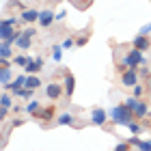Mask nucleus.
Here are the masks:
<instances>
[{"mask_svg":"<svg viewBox=\"0 0 151 151\" xmlns=\"http://www.w3.org/2000/svg\"><path fill=\"white\" fill-rule=\"evenodd\" d=\"M142 95H145V86H142V84H140V82H138V84H136V86H134V97H136V99H138V97H142Z\"/></svg>","mask_w":151,"mask_h":151,"instance_id":"27","label":"nucleus"},{"mask_svg":"<svg viewBox=\"0 0 151 151\" xmlns=\"http://www.w3.org/2000/svg\"><path fill=\"white\" fill-rule=\"evenodd\" d=\"M41 67H43V58H41V56H37L35 60H30V63L24 67V71L28 73V76H35V73L41 69Z\"/></svg>","mask_w":151,"mask_h":151,"instance_id":"13","label":"nucleus"},{"mask_svg":"<svg viewBox=\"0 0 151 151\" xmlns=\"http://www.w3.org/2000/svg\"><path fill=\"white\" fill-rule=\"evenodd\" d=\"M54 116H56V108H54V106H47V108H41V112L35 116V119H41V121H52L54 119Z\"/></svg>","mask_w":151,"mask_h":151,"instance_id":"14","label":"nucleus"},{"mask_svg":"<svg viewBox=\"0 0 151 151\" xmlns=\"http://www.w3.org/2000/svg\"><path fill=\"white\" fill-rule=\"evenodd\" d=\"M60 58H63V47H60V45H54V52H52V60H54V63H58Z\"/></svg>","mask_w":151,"mask_h":151,"instance_id":"23","label":"nucleus"},{"mask_svg":"<svg viewBox=\"0 0 151 151\" xmlns=\"http://www.w3.org/2000/svg\"><path fill=\"white\" fill-rule=\"evenodd\" d=\"M132 45H134V50L145 52V50H149V47H151V41H149V37H147V35H136V37H134V41H132Z\"/></svg>","mask_w":151,"mask_h":151,"instance_id":"8","label":"nucleus"},{"mask_svg":"<svg viewBox=\"0 0 151 151\" xmlns=\"http://www.w3.org/2000/svg\"><path fill=\"white\" fill-rule=\"evenodd\" d=\"M73 45H76V39H73V37H67L63 43H60V47H63V50H69V47H73Z\"/></svg>","mask_w":151,"mask_h":151,"instance_id":"26","label":"nucleus"},{"mask_svg":"<svg viewBox=\"0 0 151 151\" xmlns=\"http://www.w3.org/2000/svg\"><path fill=\"white\" fill-rule=\"evenodd\" d=\"M24 110H26V112H28L30 116H37V114L41 112V104H39V101H37V99H30V101H28V104H26V108H24Z\"/></svg>","mask_w":151,"mask_h":151,"instance_id":"15","label":"nucleus"},{"mask_svg":"<svg viewBox=\"0 0 151 151\" xmlns=\"http://www.w3.org/2000/svg\"><path fill=\"white\" fill-rule=\"evenodd\" d=\"M147 112H149L147 104H145V101H138L136 108H134V116H136V119H142V116H147Z\"/></svg>","mask_w":151,"mask_h":151,"instance_id":"16","label":"nucleus"},{"mask_svg":"<svg viewBox=\"0 0 151 151\" xmlns=\"http://www.w3.org/2000/svg\"><path fill=\"white\" fill-rule=\"evenodd\" d=\"M39 15H41V11H37V9H26V11H22V22L35 24V22H39Z\"/></svg>","mask_w":151,"mask_h":151,"instance_id":"12","label":"nucleus"},{"mask_svg":"<svg viewBox=\"0 0 151 151\" xmlns=\"http://www.w3.org/2000/svg\"><path fill=\"white\" fill-rule=\"evenodd\" d=\"M132 116H134V112L129 110L125 104H119L116 108L110 110V119L114 123H119V125H129V123H132Z\"/></svg>","mask_w":151,"mask_h":151,"instance_id":"1","label":"nucleus"},{"mask_svg":"<svg viewBox=\"0 0 151 151\" xmlns=\"http://www.w3.org/2000/svg\"><path fill=\"white\" fill-rule=\"evenodd\" d=\"M15 26H17V19H15V17H6V19H2V26H0V37H2V41L9 37L13 30H15Z\"/></svg>","mask_w":151,"mask_h":151,"instance_id":"4","label":"nucleus"},{"mask_svg":"<svg viewBox=\"0 0 151 151\" xmlns=\"http://www.w3.org/2000/svg\"><path fill=\"white\" fill-rule=\"evenodd\" d=\"M32 37H35V28H26V30H24V35H22V39L17 41V47H19L22 52L30 50V45H32Z\"/></svg>","mask_w":151,"mask_h":151,"instance_id":"3","label":"nucleus"},{"mask_svg":"<svg viewBox=\"0 0 151 151\" xmlns=\"http://www.w3.org/2000/svg\"><path fill=\"white\" fill-rule=\"evenodd\" d=\"M106 121H108V112L106 110H101V108L91 110V123H93V125H104Z\"/></svg>","mask_w":151,"mask_h":151,"instance_id":"7","label":"nucleus"},{"mask_svg":"<svg viewBox=\"0 0 151 151\" xmlns=\"http://www.w3.org/2000/svg\"><path fill=\"white\" fill-rule=\"evenodd\" d=\"M54 19H56V15H54V11L52 9H43L41 11V15H39V26H43V28H47L50 24H54Z\"/></svg>","mask_w":151,"mask_h":151,"instance_id":"6","label":"nucleus"},{"mask_svg":"<svg viewBox=\"0 0 151 151\" xmlns=\"http://www.w3.org/2000/svg\"><path fill=\"white\" fill-rule=\"evenodd\" d=\"M0 82H2V88H9L11 86V71L9 69H0Z\"/></svg>","mask_w":151,"mask_h":151,"instance_id":"17","label":"nucleus"},{"mask_svg":"<svg viewBox=\"0 0 151 151\" xmlns=\"http://www.w3.org/2000/svg\"><path fill=\"white\" fill-rule=\"evenodd\" d=\"M136 149H138V151H151V140H142Z\"/></svg>","mask_w":151,"mask_h":151,"instance_id":"29","label":"nucleus"},{"mask_svg":"<svg viewBox=\"0 0 151 151\" xmlns=\"http://www.w3.org/2000/svg\"><path fill=\"white\" fill-rule=\"evenodd\" d=\"M73 88H76V78H73V73H71V71H65V95H67V99L73 97Z\"/></svg>","mask_w":151,"mask_h":151,"instance_id":"10","label":"nucleus"},{"mask_svg":"<svg viewBox=\"0 0 151 151\" xmlns=\"http://www.w3.org/2000/svg\"><path fill=\"white\" fill-rule=\"evenodd\" d=\"M136 104H138V99H136V97H129V99H125V106H127V108H129V110H132V112H134Z\"/></svg>","mask_w":151,"mask_h":151,"instance_id":"30","label":"nucleus"},{"mask_svg":"<svg viewBox=\"0 0 151 151\" xmlns=\"http://www.w3.org/2000/svg\"><path fill=\"white\" fill-rule=\"evenodd\" d=\"M0 110H11V97L6 93L0 95Z\"/></svg>","mask_w":151,"mask_h":151,"instance_id":"20","label":"nucleus"},{"mask_svg":"<svg viewBox=\"0 0 151 151\" xmlns=\"http://www.w3.org/2000/svg\"><path fill=\"white\" fill-rule=\"evenodd\" d=\"M121 82H123V86H136L138 84V73H136V69H127L125 73L121 76Z\"/></svg>","mask_w":151,"mask_h":151,"instance_id":"5","label":"nucleus"},{"mask_svg":"<svg viewBox=\"0 0 151 151\" xmlns=\"http://www.w3.org/2000/svg\"><path fill=\"white\" fill-rule=\"evenodd\" d=\"M121 63L127 67V69H136V67H140L142 63H145V56H142L140 50H129L125 56L121 58Z\"/></svg>","mask_w":151,"mask_h":151,"instance_id":"2","label":"nucleus"},{"mask_svg":"<svg viewBox=\"0 0 151 151\" xmlns=\"http://www.w3.org/2000/svg\"><path fill=\"white\" fill-rule=\"evenodd\" d=\"M129 147H132L129 140H123V142H119V145L114 147V151H129Z\"/></svg>","mask_w":151,"mask_h":151,"instance_id":"28","label":"nucleus"},{"mask_svg":"<svg viewBox=\"0 0 151 151\" xmlns=\"http://www.w3.org/2000/svg\"><path fill=\"white\" fill-rule=\"evenodd\" d=\"M149 32H151V24H145V26L140 28V32H138V35H149Z\"/></svg>","mask_w":151,"mask_h":151,"instance_id":"32","label":"nucleus"},{"mask_svg":"<svg viewBox=\"0 0 151 151\" xmlns=\"http://www.w3.org/2000/svg\"><path fill=\"white\" fill-rule=\"evenodd\" d=\"M15 95H17V97H24V99H30V97H32V91L24 86V88H19V91H17Z\"/></svg>","mask_w":151,"mask_h":151,"instance_id":"25","label":"nucleus"},{"mask_svg":"<svg viewBox=\"0 0 151 151\" xmlns=\"http://www.w3.org/2000/svg\"><path fill=\"white\" fill-rule=\"evenodd\" d=\"M140 142H142V140L138 138V136H132V138H129V145H136V147H138Z\"/></svg>","mask_w":151,"mask_h":151,"instance_id":"33","label":"nucleus"},{"mask_svg":"<svg viewBox=\"0 0 151 151\" xmlns=\"http://www.w3.org/2000/svg\"><path fill=\"white\" fill-rule=\"evenodd\" d=\"M39 86H41L39 76H28V80H26V88H30V91H37Z\"/></svg>","mask_w":151,"mask_h":151,"instance_id":"18","label":"nucleus"},{"mask_svg":"<svg viewBox=\"0 0 151 151\" xmlns=\"http://www.w3.org/2000/svg\"><path fill=\"white\" fill-rule=\"evenodd\" d=\"M58 125H73V114H69V112L60 114L58 116Z\"/></svg>","mask_w":151,"mask_h":151,"instance_id":"21","label":"nucleus"},{"mask_svg":"<svg viewBox=\"0 0 151 151\" xmlns=\"http://www.w3.org/2000/svg\"><path fill=\"white\" fill-rule=\"evenodd\" d=\"M86 41H88V35H82V37H78V39H76V45H78V47H82V45H86Z\"/></svg>","mask_w":151,"mask_h":151,"instance_id":"31","label":"nucleus"},{"mask_svg":"<svg viewBox=\"0 0 151 151\" xmlns=\"http://www.w3.org/2000/svg\"><path fill=\"white\" fill-rule=\"evenodd\" d=\"M0 56L2 58H11V45L9 43H0Z\"/></svg>","mask_w":151,"mask_h":151,"instance_id":"22","label":"nucleus"},{"mask_svg":"<svg viewBox=\"0 0 151 151\" xmlns=\"http://www.w3.org/2000/svg\"><path fill=\"white\" fill-rule=\"evenodd\" d=\"M26 80H28V73H22V76H15L11 82V86H9V91L11 93H17L19 88H24L26 86Z\"/></svg>","mask_w":151,"mask_h":151,"instance_id":"11","label":"nucleus"},{"mask_svg":"<svg viewBox=\"0 0 151 151\" xmlns=\"http://www.w3.org/2000/svg\"><path fill=\"white\" fill-rule=\"evenodd\" d=\"M63 93H65V86L56 84V82H52V84H47V86H45V95H47L50 99H58Z\"/></svg>","mask_w":151,"mask_h":151,"instance_id":"9","label":"nucleus"},{"mask_svg":"<svg viewBox=\"0 0 151 151\" xmlns=\"http://www.w3.org/2000/svg\"><path fill=\"white\" fill-rule=\"evenodd\" d=\"M127 127H129V132H132L134 136H138V134L142 132V125H140V123H136V121H132V123H129Z\"/></svg>","mask_w":151,"mask_h":151,"instance_id":"24","label":"nucleus"},{"mask_svg":"<svg viewBox=\"0 0 151 151\" xmlns=\"http://www.w3.org/2000/svg\"><path fill=\"white\" fill-rule=\"evenodd\" d=\"M30 56H26V54H17V56H13V63H15V65H19V67H26V65H28L30 63Z\"/></svg>","mask_w":151,"mask_h":151,"instance_id":"19","label":"nucleus"}]
</instances>
